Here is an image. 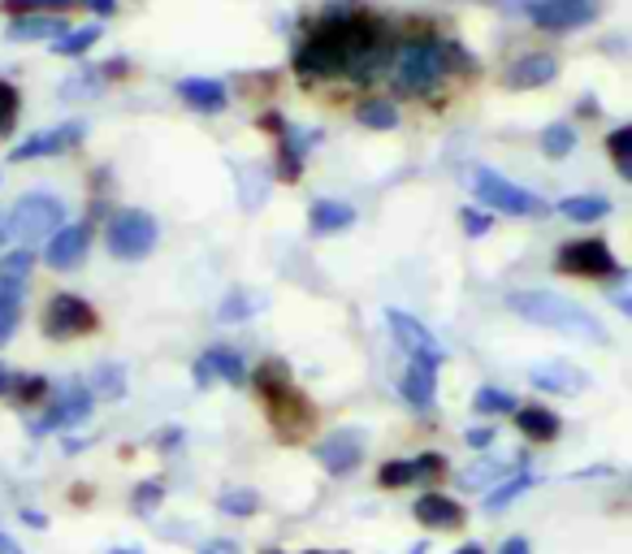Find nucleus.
<instances>
[{
    "instance_id": "nucleus-14",
    "label": "nucleus",
    "mask_w": 632,
    "mask_h": 554,
    "mask_svg": "<svg viewBox=\"0 0 632 554\" xmlns=\"http://www.w3.org/2000/svg\"><path fill=\"white\" fill-rule=\"evenodd\" d=\"M87 247H91V230H87V226H61L57 235L48 238L43 260H48L57 274H66V269H79L82 260H87Z\"/></svg>"
},
{
    "instance_id": "nucleus-26",
    "label": "nucleus",
    "mask_w": 632,
    "mask_h": 554,
    "mask_svg": "<svg viewBox=\"0 0 632 554\" xmlns=\"http://www.w3.org/2000/svg\"><path fill=\"white\" fill-rule=\"evenodd\" d=\"M559 212H563L567 221L593 226V221H602V217L611 212V199L606 196H567V199H559Z\"/></svg>"
},
{
    "instance_id": "nucleus-2",
    "label": "nucleus",
    "mask_w": 632,
    "mask_h": 554,
    "mask_svg": "<svg viewBox=\"0 0 632 554\" xmlns=\"http://www.w3.org/2000/svg\"><path fill=\"white\" fill-rule=\"evenodd\" d=\"M468 182H473V196L485 208H494V212H507V217H546L551 212V204L537 196V191L515 187L512 178H503L494 169H473Z\"/></svg>"
},
{
    "instance_id": "nucleus-41",
    "label": "nucleus",
    "mask_w": 632,
    "mask_h": 554,
    "mask_svg": "<svg viewBox=\"0 0 632 554\" xmlns=\"http://www.w3.org/2000/svg\"><path fill=\"white\" fill-rule=\"evenodd\" d=\"M199 554H238L235 542H226V537H217V542H204V551Z\"/></svg>"
},
{
    "instance_id": "nucleus-45",
    "label": "nucleus",
    "mask_w": 632,
    "mask_h": 554,
    "mask_svg": "<svg viewBox=\"0 0 632 554\" xmlns=\"http://www.w3.org/2000/svg\"><path fill=\"white\" fill-rule=\"evenodd\" d=\"M615 308H620V313L632 320V295H615Z\"/></svg>"
},
{
    "instance_id": "nucleus-24",
    "label": "nucleus",
    "mask_w": 632,
    "mask_h": 554,
    "mask_svg": "<svg viewBox=\"0 0 632 554\" xmlns=\"http://www.w3.org/2000/svg\"><path fill=\"white\" fill-rule=\"evenodd\" d=\"M356 221V208L352 204H338V199H316L313 204V230L316 235H338Z\"/></svg>"
},
{
    "instance_id": "nucleus-12",
    "label": "nucleus",
    "mask_w": 632,
    "mask_h": 554,
    "mask_svg": "<svg viewBox=\"0 0 632 554\" xmlns=\"http://www.w3.org/2000/svg\"><path fill=\"white\" fill-rule=\"evenodd\" d=\"M91 416V390H82V386H70L66 395L57 398L48 412H43V421L31 425V434H52V429H75Z\"/></svg>"
},
{
    "instance_id": "nucleus-34",
    "label": "nucleus",
    "mask_w": 632,
    "mask_h": 554,
    "mask_svg": "<svg viewBox=\"0 0 632 554\" xmlns=\"http://www.w3.org/2000/svg\"><path fill=\"white\" fill-rule=\"evenodd\" d=\"M31 269H36V256H31V251H9V256L0 260V277H4V281H18V286H27Z\"/></svg>"
},
{
    "instance_id": "nucleus-48",
    "label": "nucleus",
    "mask_w": 632,
    "mask_h": 554,
    "mask_svg": "<svg viewBox=\"0 0 632 554\" xmlns=\"http://www.w3.org/2000/svg\"><path fill=\"white\" fill-rule=\"evenodd\" d=\"M455 554H485V551H481V546H460Z\"/></svg>"
},
{
    "instance_id": "nucleus-43",
    "label": "nucleus",
    "mask_w": 632,
    "mask_h": 554,
    "mask_svg": "<svg viewBox=\"0 0 632 554\" xmlns=\"http://www.w3.org/2000/svg\"><path fill=\"white\" fill-rule=\"evenodd\" d=\"M87 4H91V9H96V13H105V18H109V13H113V9H118V0H87Z\"/></svg>"
},
{
    "instance_id": "nucleus-16",
    "label": "nucleus",
    "mask_w": 632,
    "mask_h": 554,
    "mask_svg": "<svg viewBox=\"0 0 632 554\" xmlns=\"http://www.w3.org/2000/svg\"><path fill=\"white\" fill-rule=\"evenodd\" d=\"M196 386H213V382H230V386H238L243 382V359L230 352V347H213V352H204V356L196 359Z\"/></svg>"
},
{
    "instance_id": "nucleus-35",
    "label": "nucleus",
    "mask_w": 632,
    "mask_h": 554,
    "mask_svg": "<svg viewBox=\"0 0 632 554\" xmlns=\"http://www.w3.org/2000/svg\"><path fill=\"white\" fill-rule=\"evenodd\" d=\"M217 507L226 515H251L256 507H260V498L251 494V489H226L221 498H217Z\"/></svg>"
},
{
    "instance_id": "nucleus-3",
    "label": "nucleus",
    "mask_w": 632,
    "mask_h": 554,
    "mask_svg": "<svg viewBox=\"0 0 632 554\" xmlns=\"http://www.w3.org/2000/svg\"><path fill=\"white\" fill-rule=\"evenodd\" d=\"M446 57H451V48H442L434 40H416L407 43V48H398L395 57L398 91H407V96L434 91L437 82H442V75H446Z\"/></svg>"
},
{
    "instance_id": "nucleus-10",
    "label": "nucleus",
    "mask_w": 632,
    "mask_h": 554,
    "mask_svg": "<svg viewBox=\"0 0 632 554\" xmlns=\"http://www.w3.org/2000/svg\"><path fill=\"white\" fill-rule=\"evenodd\" d=\"M316 459H320L325 473H334V476L356 473L359 459H364V434H359V429H338V434H329L316 446Z\"/></svg>"
},
{
    "instance_id": "nucleus-13",
    "label": "nucleus",
    "mask_w": 632,
    "mask_h": 554,
    "mask_svg": "<svg viewBox=\"0 0 632 554\" xmlns=\"http://www.w3.org/2000/svg\"><path fill=\"white\" fill-rule=\"evenodd\" d=\"M82 135H87V126L82 121H70V126H57V130H40V135H31L27 144H18L9 160H40V157H57V152H66V148H75Z\"/></svg>"
},
{
    "instance_id": "nucleus-50",
    "label": "nucleus",
    "mask_w": 632,
    "mask_h": 554,
    "mask_svg": "<svg viewBox=\"0 0 632 554\" xmlns=\"http://www.w3.org/2000/svg\"><path fill=\"white\" fill-rule=\"evenodd\" d=\"M4 238H9V226H4V221H0V243H4Z\"/></svg>"
},
{
    "instance_id": "nucleus-11",
    "label": "nucleus",
    "mask_w": 632,
    "mask_h": 554,
    "mask_svg": "<svg viewBox=\"0 0 632 554\" xmlns=\"http://www.w3.org/2000/svg\"><path fill=\"white\" fill-rule=\"evenodd\" d=\"M529 382L537 390H551V395H581L590 390V373L567 364V359H546V364H533L529 368Z\"/></svg>"
},
{
    "instance_id": "nucleus-21",
    "label": "nucleus",
    "mask_w": 632,
    "mask_h": 554,
    "mask_svg": "<svg viewBox=\"0 0 632 554\" xmlns=\"http://www.w3.org/2000/svg\"><path fill=\"white\" fill-rule=\"evenodd\" d=\"M515 429L529 437V442H554V437L563 434V421L554 416L551 407L529 403V407H520V412H515Z\"/></svg>"
},
{
    "instance_id": "nucleus-29",
    "label": "nucleus",
    "mask_w": 632,
    "mask_h": 554,
    "mask_svg": "<svg viewBox=\"0 0 632 554\" xmlns=\"http://www.w3.org/2000/svg\"><path fill=\"white\" fill-rule=\"evenodd\" d=\"M473 407L481 412V416H507V412H520L515 395L498 390V386H481V390L473 395Z\"/></svg>"
},
{
    "instance_id": "nucleus-4",
    "label": "nucleus",
    "mask_w": 632,
    "mask_h": 554,
    "mask_svg": "<svg viewBox=\"0 0 632 554\" xmlns=\"http://www.w3.org/2000/svg\"><path fill=\"white\" fill-rule=\"evenodd\" d=\"M554 269L567 277H585V281H611V277H624L615 251L602 243V238H572L559 247L554 256Z\"/></svg>"
},
{
    "instance_id": "nucleus-8",
    "label": "nucleus",
    "mask_w": 632,
    "mask_h": 554,
    "mask_svg": "<svg viewBox=\"0 0 632 554\" xmlns=\"http://www.w3.org/2000/svg\"><path fill=\"white\" fill-rule=\"evenodd\" d=\"M386 320H391V334H395V343L407 352L412 359H425V364H442L446 359V352H442V343H437L434 334L421 325V320L412 317V313H398V308H391L386 313Z\"/></svg>"
},
{
    "instance_id": "nucleus-28",
    "label": "nucleus",
    "mask_w": 632,
    "mask_h": 554,
    "mask_svg": "<svg viewBox=\"0 0 632 554\" xmlns=\"http://www.w3.org/2000/svg\"><path fill=\"white\" fill-rule=\"evenodd\" d=\"M260 308H265V299H260V295H251V290H230V295H226V304L217 308V320H221V325H235V320L256 317Z\"/></svg>"
},
{
    "instance_id": "nucleus-9",
    "label": "nucleus",
    "mask_w": 632,
    "mask_h": 554,
    "mask_svg": "<svg viewBox=\"0 0 632 554\" xmlns=\"http://www.w3.org/2000/svg\"><path fill=\"white\" fill-rule=\"evenodd\" d=\"M96 329V313L91 304H82L79 295H57L43 313V334L48 338H75V334H87Z\"/></svg>"
},
{
    "instance_id": "nucleus-30",
    "label": "nucleus",
    "mask_w": 632,
    "mask_h": 554,
    "mask_svg": "<svg viewBox=\"0 0 632 554\" xmlns=\"http://www.w3.org/2000/svg\"><path fill=\"white\" fill-rule=\"evenodd\" d=\"M91 395H100V398L126 395V368H121V364H100V368L91 373Z\"/></svg>"
},
{
    "instance_id": "nucleus-47",
    "label": "nucleus",
    "mask_w": 632,
    "mask_h": 554,
    "mask_svg": "<svg viewBox=\"0 0 632 554\" xmlns=\"http://www.w3.org/2000/svg\"><path fill=\"white\" fill-rule=\"evenodd\" d=\"M22 520H27V524H36V528H48V520H43L40 512H22Z\"/></svg>"
},
{
    "instance_id": "nucleus-37",
    "label": "nucleus",
    "mask_w": 632,
    "mask_h": 554,
    "mask_svg": "<svg viewBox=\"0 0 632 554\" xmlns=\"http://www.w3.org/2000/svg\"><path fill=\"white\" fill-rule=\"evenodd\" d=\"M9 9H22V13H40V9H70L79 0H4Z\"/></svg>"
},
{
    "instance_id": "nucleus-25",
    "label": "nucleus",
    "mask_w": 632,
    "mask_h": 554,
    "mask_svg": "<svg viewBox=\"0 0 632 554\" xmlns=\"http://www.w3.org/2000/svg\"><path fill=\"white\" fill-rule=\"evenodd\" d=\"M533 485H537V476L520 468V473H512L507 481H498L494 489H485V512H503V507H512L515 498H524Z\"/></svg>"
},
{
    "instance_id": "nucleus-18",
    "label": "nucleus",
    "mask_w": 632,
    "mask_h": 554,
    "mask_svg": "<svg viewBox=\"0 0 632 554\" xmlns=\"http://www.w3.org/2000/svg\"><path fill=\"white\" fill-rule=\"evenodd\" d=\"M437 368L434 364H425V359H412L407 364V373H403V382H398V390H403V398L412 403V407H434V395H437Z\"/></svg>"
},
{
    "instance_id": "nucleus-5",
    "label": "nucleus",
    "mask_w": 632,
    "mask_h": 554,
    "mask_svg": "<svg viewBox=\"0 0 632 554\" xmlns=\"http://www.w3.org/2000/svg\"><path fill=\"white\" fill-rule=\"evenodd\" d=\"M9 238L18 243H40V238H52L61 226H66V204L57 196H22L9 212Z\"/></svg>"
},
{
    "instance_id": "nucleus-32",
    "label": "nucleus",
    "mask_w": 632,
    "mask_h": 554,
    "mask_svg": "<svg viewBox=\"0 0 632 554\" xmlns=\"http://www.w3.org/2000/svg\"><path fill=\"white\" fill-rule=\"evenodd\" d=\"M606 152L615 160V169L632 182V126H615V130L606 135Z\"/></svg>"
},
{
    "instance_id": "nucleus-51",
    "label": "nucleus",
    "mask_w": 632,
    "mask_h": 554,
    "mask_svg": "<svg viewBox=\"0 0 632 554\" xmlns=\"http://www.w3.org/2000/svg\"><path fill=\"white\" fill-rule=\"evenodd\" d=\"M109 554H144V551H139V546H135V551H109Z\"/></svg>"
},
{
    "instance_id": "nucleus-23",
    "label": "nucleus",
    "mask_w": 632,
    "mask_h": 554,
    "mask_svg": "<svg viewBox=\"0 0 632 554\" xmlns=\"http://www.w3.org/2000/svg\"><path fill=\"white\" fill-rule=\"evenodd\" d=\"M178 96H182L196 113H221V109H226V87L217 79H182L178 82Z\"/></svg>"
},
{
    "instance_id": "nucleus-46",
    "label": "nucleus",
    "mask_w": 632,
    "mask_h": 554,
    "mask_svg": "<svg viewBox=\"0 0 632 554\" xmlns=\"http://www.w3.org/2000/svg\"><path fill=\"white\" fill-rule=\"evenodd\" d=\"M9 390H13V377H9V368L0 364V395H9Z\"/></svg>"
},
{
    "instance_id": "nucleus-7",
    "label": "nucleus",
    "mask_w": 632,
    "mask_h": 554,
    "mask_svg": "<svg viewBox=\"0 0 632 554\" xmlns=\"http://www.w3.org/2000/svg\"><path fill=\"white\" fill-rule=\"evenodd\" d=\"M529 18L542 31H576L598 18V0H529Z\"/></svg>"
},
{
    "instance_id": "nucleus-39",
    "label": "nucleus",
    "mask_w": 632,
    "mask_h": 554,
    "mask_svg": "<svg viewBox=\"0 0 632 554\" xmlns=\"http://www.w3.org/2000/svg\"><path fill=\"white\" fill-rule=\"evenodd\" d=\"M464 442H468L473 451H481V455H485V451L494 446V429H490V425H473V429L464 434Z\"/></svg>"
},
{
    "instance_id": "nucleus-20",
    "label": "nucleus",
    "mask_w": 632,
    "mask_h": 554,
    "mask_svg": "<svg viewBox=\"0 0 632 554\" xmlns=\"http://www.w3.org/2000/svg\"><path fill=\"white\" fill-rule=\"evenodd\" d=\"M512 473H520V464L515 459H498V455H481L476 464H468L464 473H460V485L464 489H490V485H498V481H507Z\"/></svg>"
},
{
    "instance_id": "nucleus-33",
    "label": "nucleus",
    "mask_w": 632,
    "mask_h": 554,
    "mask_svg": "<svg viewBox=\"0 0 632 554\" xmlns=\"http://www.w3.org/2000/svg\"><path fill=\"white\" fill-rule=\"evenodd\" d=\"M100 40V27H79V31H70V36H61V40H52L48 48L57 52V57H82L91 43Z\"/></svg>"
},
{
    "instance_id": "nucleus-22",
    "label": "nucleus",
    "mask_w": 632,
    "mask_h": 554,
    "mask_svg": "<svg viewBox=\"0 0 632 554\" xmlns=\"http://www.w3.org/2000/svg\"><path fill=\"white\" fill-rule=\"evenodd\" d=\"M61 36H70V27L61 22V18H52V13H22V18H13L9 22V40H61Z\"/></svg>"
},
{
    "instance_id": "nucleus-19",
    "label": "nucleus",
    "mask_w": 632,
    "mask_h": 554,
    "mask_svg": "<svg viewBox=\"0 0 632 554\" xmlns=\"http://www.w3.org/2000/svg\"><path fill=\"white\" fill-rule=\"evenodd\" d=\"M416 520L425 528H460L464 524V507L455 498H446V494H421L416 498Z\"/></svg>"
},
{
    "instance_id": "nucleus-36",
    "label": "nucleus",
    "mask_w": 632,
    "mask_h": 554,
    "mask_svg": "<svg viewBox=\"0 0 632 554\" xmlns=\"http://www.w3.org/2000/svg\"><path fill=\"white\" fill-rule=\"evenodd\" d=\"M13 118H18V91H13V82L0 79V135L13 130Z\"/></svg>"
},
{
    "instance_id": "nucleus-1",
    "label": "nucleus",
    "mask_w": 632,
    "mask_h": 554,
    "mask_svg": "<svg viewBox=\"0 0 632 554\" xmlns=\"http://www.w3.org/2000/svg\"><path fill=\"white\" fill-rule=\"evenodd\" d=\"M507 308H512L520 320L529 325H542V329H554L563 338H576V343H606V325L585 313L576 299L559 295V290H512L507 295Z\"/></svg>"
},
{
    "instance_id": "nucleus-27",
    "label": "nucleus",
    "mask_w": 632,
    "mask_h": 554,
    "mask_svg": "<svg viewBox=\"0 0 632 554\" xmlns=\"http://www.w3.org/2000/svg\"><path fill=\"white\" fill-rule=\"evenodd\" d=\"M542 152L551 160H563L576 152V126L572 121H551L546 130H542Z\"/></svg>"
},
{
    "instance_id": "nucleus-49",
    "label": "nucleus",
    "mask_w": 632,
    "mask_h": 554,
    "mask_svg": "<svg viewBox=\"0 0 632 554\" xmlns=\"http://www.w3.org/2000/svg\"><path fill=\"white\" fill-rule=\"evenodd\" d=\"M412 554H429V546H425V542H421V546H412Z\"/></svg>"
},
{
    "instance_id": "nucleus-44",
    "label": "nucleus",
    "mask_w": 632,
    "mask_h": 554,
    "mask_svg": "<svg viewBox=\"0 0 632 554\" xmlns=\"http://www.w3.org/2000/svg\"><path fill=\"white\" fill-rule=\"evenodd\" d=\"M0 554H22V546H18L9 533H0Z\"/></svg>"
},
{
    "instance_id": "nucleus-42",
    "label": "nucleus",
    "mask_w": 632,
    "mask_h": 554,
    "mask_svg": "<svg viewBox=\"0 0 632 554\" xmlns=\"http://www.w3.org/2000/svg\"><path fill=\"white\" fill-rule=\"evenodd\" d=\"M498 554H533V546H529V537H507Z\"/></svg>"
},
{
    "instance_id": "nucleus-31",
    "label": "nucleus",
    "mask_w": 632,
    "mask_h": 554,
    "mask_svg": "<svg viewBox=\"0 0 632 554\" xmlns=\"http://www.w3.org/2000/svg\"><path fill=\"white\" fill-rule=\"evenodd\" d=\"M359 126H368V130H395L398 126V113L391 100H364L356 109Z\"/></svg>"
},
{
    "instance_id": "nucleus-17",
    "label": "nucleus",
    "mask_w": 632,
    "mask_h": 554,
    "mask_svg": "<svg viewBox=\"0 0 632 554\" xmlns=\"http://www.w3.org/2000/svg\"><path fill=\"white\" fill-rule=\"evenodd\" d=\"M442 473V459L437 455H421V459H391L382 468V485L386 489H403V485H421L429 476Z\"/></svg>"
},
{
    "instance_id": "nucleus-38",
    "label": "nucleus",
    "mask_w": 632,
    "mask_h": 554,
    "mask_svg": "<svg viewBox=\"0 0 632 554\" xmlns=\"http://www.w3.org/2000/svg\"><path fill=\"white\" fill-rule=\"evenodd\" d=\"M460 221H464V230H468L473 238L490 235V217H485V212H476V208H464V217H460Z\"/></svg>"
},
{
    "instance_id": "nucleus-40",
    "label": "nucleus",
    "mask_w": 632,
    "mask_h": 554,
    "mask_svg": "<svg viewBox=\"0 0 632 554\" xmlns=\"http://www.w3.org/2000/svg\"><path fill=\"white\" fill-rule=\"evenodd\" d=\"M157 503H160V481H148V485L135 494V507H139V512H152Z\"/></svg>"
},
{
    "instance_id": "nucleus-15",
    "label": "nucleus",
    "mask_w": 632,
    "mask_h": 554,
    "mask_svg": "<svg viewBox=\"0 0 632 554\" xmlns=\"http://www.w3.org/2000/svg\"><path fill=\"white\" fill-rule=\"evenodd\" d=\"M559 79V61L551 52H524L520 61H512V70L503 75V82L512 91H537V87H551Z\"/></svg>"
},
{
    "instance_id": "nucleus-52",
    "label": "nucleus",
    "mask_w": 632,
    "mask_h": 554,
    "mask_svg": "<svg viewBox=\"0 0 632 554\" xmlns=\"http://www.w3.org/2000/svg\"><path fill=\"white\" fill-rule=\"evenodd\" d=\"M308 554H329V551H308Z\"/></svg>"
},
{
    "instance_id": "nucleus-6",
    "label": "nucleus",
    "mask_w": 632,
    "mask_h": 554,
    "mask_svg": "<svg viewBox=\"0 0 632 554\" xmlns=\"http://www.w3.org/2000/svg\"><path fill=\"white\" fill-rule=\"evenodd\" d=\"M109 251L118 256V260H144L152 247H157V221L144 212V208H126L118 212L113 221H109Z\"/></svg>"
}]
</instances>
